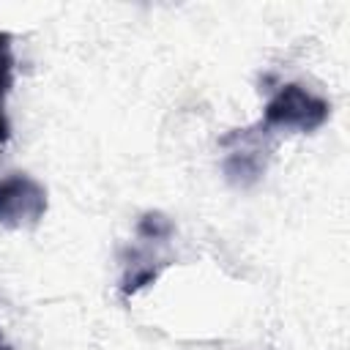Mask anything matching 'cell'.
Here are the masks:
<instances>
[{
    "label": "cell",
    "mask_w": 350,
    "mask_h": 350,
    "mask_svg": "<svg viewBox=\"0 0 350 350\" xmlns=\"http://www.w3.org/2000/svg\"><path fill=\"white\" fill-rule=\"evenodd\" d=\"M331 118V104L312 93L309 88L298 85V82H287L282 88H276V93L265 101L262 109V120L260 129L271 131V129H284V131H317L320 126H325V120Z\"/></svg>",
    "instance_id": "cell-1"
},
{
    "label": "cell",
    "mask_w": 350,
    "mask_h": 350,
    "mask_svg": "<svg viewBox=\"0 0 350 350\" xmlns=\"http://www.w3.org/2000/svg\"><path fill=\"white\" fill-rule=\"evenodd\" d=\"M46 189L25 172L0 178V224L3 227H36L46 213Z\"/></svg>",
    "instance_id": "cell-2"
},
{
    "label": "cell",
    "mask_w": 350,
    "mask_h": 350,
    "mask_svg": "<svg viewBox=\"0 0 350 350\" xmlns=\"http://www.w3.org/2000/svg\"><path fill=\"white\" fill-rule=\"evenodd\" d=\"M14 88V52H11V36L0 30V148L11 139V120L5 112V98Z\"/></svg>",
    "instance_id": "cell-3"
}]
</instances>
